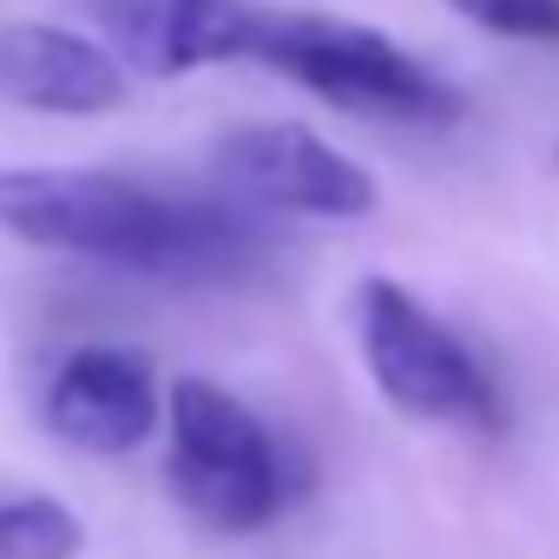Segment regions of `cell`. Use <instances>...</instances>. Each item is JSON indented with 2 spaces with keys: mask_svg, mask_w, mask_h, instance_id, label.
Listing matches in <instances>:
<instances>
[{
  "mask_svg": "<svg viewBox=\"0 0 559 559\" xmlns=\"http://www.w3.org/2000/svg\"><path fill=\"white\" fill-rule=\"evenodd\" d=\"M0 230L165 284H230L263 263L250 204L165 191L126 171H0Z\"/></svg>",
  "mask_w": 559,
  "mask_h": 559,
  "instance_id": "obj_1",
  "label": "cell"
},
{
  "mask_svg": "<svg viewBox=\"0 0 559 559\" xmlns=\"http://www.w3.org/2000/svg\"><path fill=\"white\" fill-rule=\"evenodd\" d=\"M224 60L270 67L297 80L304 93L369 119H402V126L461 119V86H448L428 60H415L382 27L317 14V8H270V0H171L165 80L191 67H224Z\"/></svg>",
  "mask_w": 559,
  "mask_h": 559,
  "instance_id": "obj_2",
  "label": "cell"
},
{
  "mask_svg": "<svg viewBox=\"0 0 559 559\" xmlns=\"http://www.w3.org/2000/svg\"><path fill=\"white\" fill-rule=\"evenodd\" d=\"M165 435H171V454H165L171 493L211 533H257L270 520H284L310 487L304 454L250 402H237L204 376L171 382Z\"/></svg>",
  "mask_w": 559,
  "mask_h": 559,
  "instance_id": "obj_3",
  "label": "cell"
},
{
  "mask_svg": "<svg viewBox=\"0 0 559 559\" xmlns=\"http://www.w3.org/2000/svg\"><path fill=\"white\" fill-rule=\"evenodd\" d=\"M356 349L395 415L454 421V428H480V435L507 428V395H500L493 369L467 349V336L454 323H441L395 276H362L356 284Z\"/></svg>",
  "mask_w": 559,
  "mask_h": 559,
  "instance_id": "obj_4",
  "label": "cell"
},
{
  "mask_svg": "<svg viewBox=\"0 0 559 559\" xmlns=\"http://www.w3.org/2000/svg\"><path fill=\"white\" fill-rule=\"evenodd\" d=\"M211 165H217V185L250 211H304V217L376 211V178L349 152H336L323 132L290 126V119L224 132Z\"/></svg>",
  "mask_w": 559,
  "mask_h": 559,
  "instance_id": "obj_5",
  "label": "cell"
},
{
  "mask_svg": "<svg viewBox=\"0 0 559 559\" xmlns=\"http://www.w3.org/2000/svg\"><path fill=\"white\" fill-rule=\"evenodd\" d=\"M40 421L80 454H132L158 428V376L139 349L86 343L47 376Z\"/></svg>",
  "mask_w": 559,
  "mask_h": 559,
  "instance_id": "obj_6",
  "label": "cell"
},
{
  "mask_svg": "<svg viewBox=\"0 0 559 559\" xmlns=\"http://www.w3.org/2000/svg\"><path fill=\"white\" fill-rule=\"evenodd\" d=\"M0 99L27 112H60V119H93L126 99V67L112 47L67 34V27H0Z\"/></svg>",
  "mask_w": 559,
  "mask_h": 559,
  "instance_id": "obj_7",
  "label": "cell"
},
{
  "mask_svg": "<svg viewBox=\"0 0 559 559\" xmlns=\"http://www.w3.org/2000/svg\"><path fill=\"white\" fill-rule=\"evenodd\" d=\"M86 520L53 493H0V559H80Z\"/></svg>",
  "mask_w": 559,
  "mask_h": 559,
  "instance_id": "obj_8",
  "label": "cell"
},
{
  "mask_svg": "<svg viewBox=\"0 0 559 559\" xmlns=\"http://www.w3.org/2000/svg\"><path fill=\"white\" fill-rule=\"evenodd\" d=\"M86 14L106 27L119 67H139V73L165 80V21H171V0H86Z\"/></svg>",
  "mask_w": 559,
  "mask_h": 559,
  "instance_id": "obj_9",
  "label": "cell"
},
{
  "mask_svg": "<svg viewBox=\"0 0 559 559\" xmlns=\"http://www.w3.org/2000/svg\"><path fill=\"white\" fill-rule=\"evenodd\" d=\"M448 8L500 40H546L559 47V0H448Z\"/></svg>",
  "mask_w": 559,
  "mask_h": 559,
  "instance_id": "obj_10",
  "label": "cell"
}]
</instances>
